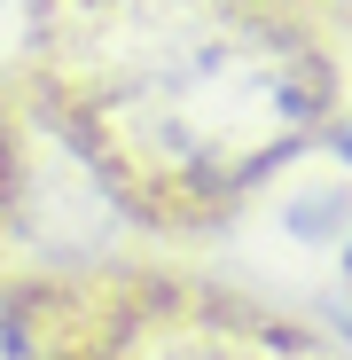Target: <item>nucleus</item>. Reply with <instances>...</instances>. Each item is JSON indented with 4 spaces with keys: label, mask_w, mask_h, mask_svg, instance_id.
I'll return each mask as SVG.
<instances>
[{
    "label": "nucleus",
    "mask_w": 352,
    "mask_h": 360,
    "mask_svg": "<svg viewBox=\"0 0 352 360\" xmlns=\"http://www.w3.org/2000/svg\"><path fill=\"white\" fill-rule=\"evenodd\" d=\"M16 219V157H8V134H0V227Z\"/></svg>",
    "instance_id": "3"
},
{
    "label": "nucleus",
    "mask_w": 352,
    "mask_h": 360,
    "mask_svg": "<svg viewBox=\"0 0 352 360\" xmlns=\"http://www.w3.org/2000/svg\"><path fill=\"white\" fill-rule=\"evenodd\" d=\"M8 8H32V0H0V16H8Z\"/></svg>",
    "instance_id": "6"
},
{
    "label": "nucleus",
    "mask_w": 352,
    "mask_h": 360,
    "mask_svg": "<svg viewBox=\"0 0 352 360\" xmlns=\"http://www.w3.org/2000/svg\"><path fill=\"white\" fill-rule=\"evenodd\" d=\"M337 149H344V157H352V126H344V134H337Z\"/></svg>",
    "instance_id": "5"
},
{
    "label": "nucleus",
    "mask_w": 352,
    "mask_h": 360,
    "mask_svg": "<svg viewBox=\"0 0 352 360\" xmlns=\"http://www.w3.org/2000/svg\"><path fill=\"white\" fill-rule=\"evenodd\" d=\"M86 165L149 196H227L259 180L321 110V71L282 32L204 24L164 32L157 47L47 55Z\"/></svg>",
    "instance_id": "1"
},
{
    "label": "nucleus",
    "mask_w": 352,
    "mask_h": 360,
    "mask_svg": "<svg viewBox=\"0 0 352 360\" xmlns=\"http://www.w3.org/2000/svg\"><path fill=\"white\" fill-rule=\"evenodd\" d=\"M141 360H243V352H204V345H172V352H141Z\"/></svg>",
    "instance_id": "4"
},
{
    "label": "nucleus",
    "mask_w": 352,
    "mask_h": 360,
    "mask_svg": "<svg viewBox=\"0 0 352 360\" xmlns=\"http://www.w3.org/2000/svg\"><path fill=\"white\" fill-rule=\"evenodd\" d=\"M0 360H79L63 337V306L32 290H0Z\"/></svg>",
    "instance_id": "2"
}]
</instances>
